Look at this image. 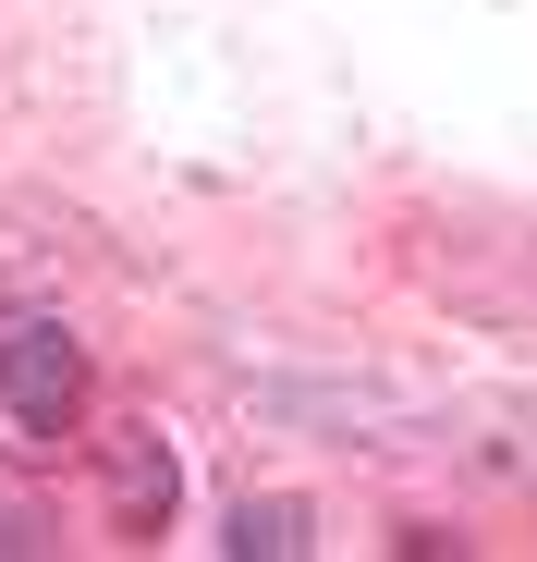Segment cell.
Segmentation results:
<instances>
[{
    "label": "cell",
    "instance_id": "3957f363",
    "mask_svg": "<svg viewBox=\"0 0 537 562\" xmlns=\"http://www.w3.org/2000/svg\"><path fill=\"white\" fill-rule=\"evenodd\" d=\"M232 550H244V562H294V550H318V538H306V502H244V514H232Z\"/></svg>",
    "mask_w": 537,
    "mask_h": 562
},
{
    "label": "cell",
    "instance_id": "6da1fadb",
    "mask_svg": "<svg viewBox=\"0 0 537 562\" xmlns=\"http://www.w3.org/2000/svg\"><path fill=\"white\" fill-rule=\"evenodd\" d=\"M0 416H13L25 440H61L85 416V342L61 318H25V330H0Z\"/></svg>",
    "mask_w": 537,
    "mask_h": 562
},
{
    "label": "cell",
    "instance_id": "7a4b0ae2",
    "mask_svg": "<svg viewBox=\"0 0 537 562\" xmlns=\"http://www.w3.org/2000/svg\"><path fill=\"white\" fill-rule=\"evenodd\" d=\"M99 477H111V514H123L135 538H159L171 502H184V464L159 452V428H111V440H99Z\"/></svg>",
    "mask_w": 537,
    "mask_h": 562
}]
</instances>
